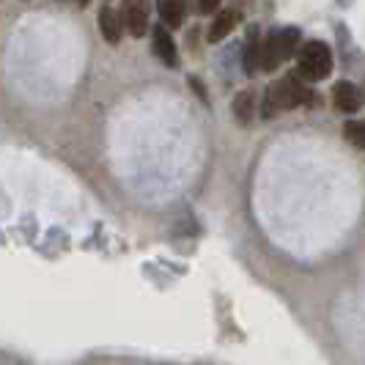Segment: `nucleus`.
<instances>
[{"label":"nucleus","instance_id":"f257e3e1","mask_svg":"<svg viewBox=\"0 0 365 365\" xmlns=\"http://www.w3.org/2000/svg\"><path fill=\"white\" fill-rule=\"evenodd\" d=\"M316 96L311 93V88L297 77V74H286L283 80H274L272 86L267 88L264 99H261V118H274L277 113L286 110H297L302 105H313Z\"/></svg>","mask_w":365,"mask_h":365},{"label":"nucleus","instance_id":"f03ea898","mask_svg":"<svg viewBox=\"0 0 365 365\" xmlns=\"http://www.w3.org/2000/svg\"><path fill=\"white\" fill-rule=\"evenodd\" d=\"M302 44V36L297 28H272L267 36L261 38L258 50V69L274 72L283 61H292Z\"/></svg>","mask_w":365,"mask_h":365},{"label":"nucleus","instance_id":"7ed1b4c3","mask_svg":"<svg viewBox=\"0 0 365 365\" xmlns=\"http://www.w3.org/2000/svg\"><path fill=\"white\" fill-rule=\"evenodd\" d=\"M332 72V50L327 47V41H319V38H311V41H302L299 50H297V77L305 83H319L329 77Z\"/></svg>","mask_w":365,"mask_h":365},{"label":"nucleus","instance_id":"20e7f679","mask_svg":"<svg viewBox=\"0 0 365 365\" xmlns=\"http://www.w3.org/2000/svg\"><path fill=\"white\" fill-rule=\"evenodd\" d=\"M115 11L121 19V31H127L129 36L143 38L148 34V11L143 3H121Z\"/></svg>","mask_w":365,"mask_h":365},{"label":"nucleus","instance_id":"39448f33","mask_svg":"<svg viewBox=\"0 0 365 365\" xmlns=\"http://www.w3.org/2000/svg\"><path fill=\"white\" fill-rule=\"evenodd\" d=\"M151 50H154V55L163 61L168 69H176L179 66V50H176V41H173V34L168 31V28H163V25H154L151 28Z\"/></svg>","mask_w":365,"mask_h":365},{"label":"nucleus","instance_id":"423d86ee","mask_svg":"<svg viewBox=\"0 0 365 365\" xmlns=\"http://www.w3.org/2000/svg\"><path fill=\"white\" fill-rule=\"evenodd\" d=\"M99 34L102 38L108 41L110 47H118L121 44V36H124V31H121V19H118V11H115V6H110V3H102L99 6Z\"/></svg>","mask_w":365,"mask_h":365},{"label":"nucleus","instance_id":"0eeeda50","mask_svg":"<svg viewBox=\"0 0 365 365\" xmlns=\"http://www.w3.org/2000/svg\"><path fill=\"white\" fill-rule=\"evenodd\" d=\"M239 22H242V11L239 9H222V11H217L215 19H212V25H209V31H206V41L209 44L222 41V38L237 28Z\"/></svg>","mask_w":365,"mask_h":365},{"label":"nucleus","instance_id":"6e6552de","mask_svg":"<svg viewBox=\"0 0 365 365\" xmlns=\"http://www.w3.org/2000/svg\"><path fill=\"white\" fill-rule=\"evenodd\" d=\"M332 105L341 113H357L360 105H363V96H360V88L349 80H338L335 88H332Z\"/></svg>","mask_w":365,"mask_h":365},{"label":"nucleus","instance_id":"1a4fd4ad","mask_svg":"<svg viewBox=\"0 0 365 365\" xmlns=\"http://www.w3.org/2000/svg\"><path fill=\"white\" fill-rule=\"evenodd\" d=\"M231 108H234V118H237L239 124H250L258 113L256 91H250V88L247 91H239L234 96V102H231Z\"/></svg>","mask_w":365,"mask_h":365},{"label":"nucleus","instance_id":"9d476101","mask_svg":"<svg viewBox=\"0 0 365 365\" xmlns=\"http://www.w3.org/2000/svg\"><path fill=\"white\" fill-rule=\"evenodd\" d=\"M258 50H261V31L256 25L247 28V38H245V72L253 77L258 72Z\"/></svg>","mask_w":365,"mask_h":365},{"label":"nucleus","instance_id":"9b49d317","mask_svg":"<svg viewBox=\"0 0 365 365\" xmlns=\"http://www.w3.org/2000/svg\"><path fill=\"white\" fill-rule=\"evenodd\" d=\"M157 11H160V17H163V28H182L184 25V11H187V6L179 3V0H168V3H160L157 6Z\"/></svg>","mask_w":365,"mask_h":365},{"label":"nucleus","instance_id":"f8f14e48","mask_svg":"<svg viewBox=\"0 0 365 365\" xmlns=\"http://www.w3.org/2000/svg\"><path fill=\"white\" fill-rule=\"evenodd\" d=\"M344 138H346L351 146L365 148V127L360 121H349L346 127H344Z\"/></svg>","mask_w":365,"mask_h":365},{"label":"nucleus","instance_id":"ddd939ff","mask_svg":"<svg viewBox=\"0 0 365 365\" xmlns=\"http://www.w3.org/2000/svg\"><path fill=\"white\" fill-rule=\"evenodd\" d=\"M195 11H198V14H217V11H220V3H217V0H209V3H198V6H195Z\"/></svg>","mask_w":365,"mask_h":365},{"label":"nucleus","instance_id":"4468645a","mask_svg":"<svg viewBox=\"0 0 365 365\" xmlns=\"http://www.w3.org/2000/svg\"><path fill=\"white\" fill-rule=\"evenodd\" d=\"M190 88L201 96L203 102H209V96H206V88H203V83H201V77H190Z\"/></svg>","mask_w":365,"mask_h":365}]
</instances>
